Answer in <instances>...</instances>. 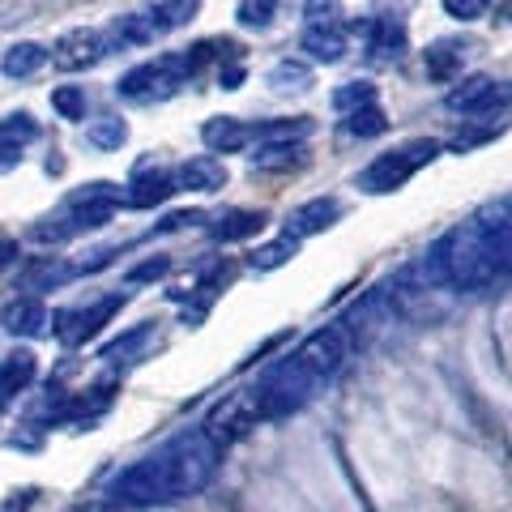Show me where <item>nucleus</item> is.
Returning <instances> with one entry per match:
<instances>
[{
  "label": "nucleus",
  "instance_id": "obj_34",
  "mask_svg": "<svg viewBox=\"0 0 512 512\" xmlns=\"http://www.w3.org/2000/svg\"><path fill=\"white\" fill-rule=\"evenodd\" d=\"M303 18H308V26H342L346 9L342 0H303Z\"/></svg>",
  "mask_w": 512,
  "mask_h": 512
},
{
  "label": "nucleus",
  "instance_id": "obj_18",
  "mask_svg": "<svg viewBox=\"0 0 512 512\" xmlns=\"http://www.w3.org/2000/svg\"><path fill=\"white\" fill-rule=\"evenodd\" d=\"M265 222L269 218L261 210H231V214H222L218 222H210V235L218 239V244H235V239H252Z\"/></svg>",
  "mask_w": 512,
  "mask_h": 512
},
{
  "label": "nucleus",
  "instance_id": "obj_4",
  "mask_svg": "<svg viewBox=\"0 0 512 512\" xmlns=\"http://www.w3.org/2000/svg\"><path fill=\"white\" fill-rule=\"evenodd\" d=\"M346 350H350V329L346 325H325V329H316L312 338H303V346L295 350L291 359L320 384V380H329L342 367Z\"/></svg>",
  "mask_w": 512,
  "mask_h": 512
},
{
  "label": "nucleus",
  "instance_id": "obj_15",
  "mask_svg": "<svg viewBox=\"0 0 512 512\" xmlns=\"http://www.w3.org/2000/svg\"><path fill=\"white\" fill-rule=\"evenodd\" d=\"M180 184L192 192H222L227 188V163L214 154H197L180 167Z\"/></svg>",
  "mask_w": 512,
  "mask_h": 512
},
{
  "label": "nucleus",
  "instance_id": "obj_22",
  "mask_svg": "<svg viewBox=\"0 0 512 512\" xmlns=\"http://www.w3.org/2000/svg\"><path fill=\"white\" fill-rule=\"evenodd\" d=\"M303 154H308L303 141H265V146L252 154V167L256 171H286V167H299Z\"/></svg>",
  "mask_w": 512,
  "mask_h": 512
},
{
  "label": "nucleus",
  "instance_id": "obj_40",
  "mask_svg": "<svg viewBox=\"0 0 512 512\" xmlns=\"http://www.w3.org/2000/svg\"><path fill=\"white\" fill-rule=\"evenodd\" d=\"M218 82H222V90H239V82H244V69H239V64H227V69H218Z\"/></svg>",
  "mask_w": 512,
  "mask_h": 512
},
{
  "label": "nucleus",
  "instance_id": "obj_42",
  "mask_svg": "<svg viewBox=\"0 0 512 512\" xmlns=\"http://www.w3.org/2000/svg\"><path fill=\"white\" fill-rule=\"evenodd\" d=\"M90 512H107V508H90Z\"/></svg>",
  "mask_w": 512,
  "mask_h": 512
},
{
  "label": "nucleus",
  "instance_id": "obj_10",
  "mask_svg": "<svg viewBox=\"0 0 512 512\" xmlns=\"http://www.w3.org/2000/svg\"><path fill=\"white\" fill-rule=\"evenodd\" d=\"M0 325H5L13 338H43L47 325H52V312H47L35 295H26V299H13L9 308L0 312Z\"/></svg>",
  "mask_w": 512,
  "mask_h": 512
},
{
  "label": "nucleus",
  "instance_id": "obj_3",
  "mask_svg": "<svg viewBox=\"0 0 512 512\" xmlns=\"http://www.w3.org/2000/svg\"><path fill=\"white\" fill-rule=\"evenodd\" d=\"M436 154H440V141L414 137V141H406V146H397V150H389V154L372 158V163H367V167L355 175V188L372 192V197H380V192H397L414 171L427 167Z\"/></svg>",
  "mask_w": 512,
  "mask_h": 512
},
{
  "label": "nucleus",
  "instance_id": "obj_24",
  "mask_svg": "<svg viewBox=\"0 0 512 512\" xmlns=\"http://www.w3.org/2000/svg\"><path fill=\"white\" fill-rule=\"evenodd\" d=\"M43 64H47L43 43H13L5 52V60H0V69H5V77H35Z\"/></svg>",
  "mask_w": 512,
  "mask_h": 512
},
{
  "label": "nucleus",
  "instance_id": "obj_28",
  "mask_svg": "<svg viewBox=\"0 0 512 512\" xmlns=\"http://www.w3.org/2000/svg\"><path fill=\"white\" fill-rule=\"evenodd\" d=\"M312 133V116H295V120H265L252 128V137L261 141H303Z\"/></svg>",
  "mask_w": 512,
  "mask_h": 512
},
{
  "label": "nucleus",
  "instance_id": "obj_41",
  "mask_svg": "<svg viewBox=\"0 0 512 512\" xmlns=\"http://www.w3.org/2000/svg\"><path fill=\"white\" fill-rule=\"evenodd\" d=\"M13 261H18V239H5V235H0V269H9Z\"/></svg>",
  "mask_w": 512,
  "mask_h": 512
},
{
  "label": "nucleus",
  "instance_id": "obj_35",
  "mask_svg": "<svg viewBox=\"0 0 512 512\" xmlns=\"http://www.w3.org/2000/svg\"><path fill=\"white\" fill-rule=\"evenodd\" d=\"M30 239H39V244H64V239H73V227H69V218H43L30 227Z\"/></svg>",
  "mask_w": 512,
  "mask_h": 512
},
{
  "label": "nucleus",
  "instance_id": "obj_11",
  "mask_svg": "<svg viewBox=\"0 0 512 512\" xmlns=\"http://www.w3.org/2000/svg\"><path fill=\"white\" fill-rule=\"evenodd\" d=\"M124 188H128L124 197H120L124 205H133V210H150V205H163L171 192H175V175H167V171H146V167H141Z\"/></svg>",
  "mask_w": 512,
  "mask_h": 512
},
{
  "label": "nucleus",
  "instance_id": "obj_39",
  "mask_svg": "<svg viewBox=\"0 0 512 512\" xmlns=\"http://www.w3.org/2000/svg\"><path fill=\"white\" fill-rule=\"evenodd\" d=\"M13 167H22V150L9 146V141H0V175H9Z\"/></svg>",
  "mask_w": 512,
  "mask_h": 512
},
{
  "label": "nucleus",
  "instance_id": "obj_16",
  "mask_svg": "<svg viewBox=\"0 0 512 512\" xmlns=\"http://www.w3.org/2000/svg\"><path fill=\"white\" fill-rule=\"evenodd\" d=\"M299 47L316 64H338L346 56V35H342V26H308L303 30V39H299Z\"/></svg>",
  "mask_w": 512,
  "mask_h": 512
},
{
  "label": "nucleus",
  "instance_id": "obj_37",
  "mask_svg": "<svg viewBox=\"0 0 512 512\" xmlns=\"http://www.w3.org/2000/svg\"><path fill=\"white\" fill-rule=\"evenodd\" d=\"M167 269H171V256H150V261L128 269V282H158V278H167Z\"/></svg>",
  "mask_w": 512,
  "mask_h": 512
},
{
  "label": "nucleus",
  "instance_id": "obj_14",
  "mask_svg": "<svg viewBox=\"0 0 512 512\" xmlns=\"http://www.w3.org/2000/svg\"><path fill=\"white\" fill-rule=\"evenodd\" d=\"M201 141L214 154H235V150H244L252 141V128L244 120H235V116H214V120L201 124Z\"/></svg>",
  "mask_w": 512,
  "mask_h": 512
},
{
  "label": "nucleus",
  "instance_id": "obj_36",
  "mask_svg": "<svg viewBox=\"0 0 512 512\" xmlns=\"http://www.w3.org/2000/svg\"><path fill=\"white\" fill-rule=\"evenodd\" d=\"M487 9H491V0H444V13L457 22H478V18H487Z\"/></svg>",
  "mask_w": 512,
  "mask_h": 512
},
{
  "label": "nucleus",
  "instance_id": "obj_5",
  "mask_svg": "<svg viewBox=\"0 0 512 512\" xmlns=\"http://www.w3.org/2000/svg\"><path fill=\"white\" fill-rule=\"evenodd\" d=\"M180 86H184V77L175 73L171 56H163L154 64H137V69H128L116 82V94L128 99V103H158V99H167V94H175Z\"/></svg>",
  "mask_w": 512,
  "mask_h": 512
},
{
  "label": "nucleus",
  "instance_id": "obj_2",
  "mask_svg": "<svg viewBox=\"0 0 512 512\" xmlns=\"http://www.w3.org/2000/svg\"><path fill=\"white\" fill-rule=\"evenodd\" d=\"M218 461H222V448L197 427V431H188V436L171 440L167 448H158V453H150L146 461L128 466L124 474H116L111 500H124V504L184 500V495H197L210 483Z\"/></svg>",
  "mask_w": 512,
  "mask_h": 512
},
{
  "label": "nucleus",
  "instance_id": "obj_31",
  "mask_svg": "<svg viewBox=\"0 0 512 512\" xmlns=\"http://www.w3.org/2000/svg\"><path fill=\"white\" fill-rule=\"evenodd\" d=\"M278 5H282V0H239L235 22L244 30H265L269 22L278 18Z\"/></svg>",
  "mask_w": 512,
  "mask_h": 512
},
{
  "label": "nucleus",
  "instance_id": "obj_33",
  "mask_svg": "<svg viewBox=\"0 0 512 512\" xmlns=\"http://www.w3.org/2000/svg\"><path fill=\"white\" fill-rule=\"evenodd\" d=\"M52 107L60 111V120H82L86 116V86H56Z\"/></svg>",
  "mask_w": 512,
  "mask_h": 512
},
{
  "label": "nucleus",
  "instance_id": "obj_38",
  "mask_svg": "<svg viewBox=\"0 0 512 512\" xmlns=\"http://www.w3.org/2000/svg\"><path fill=\"white\" fill-rule=\"evenodd\" d=\"M192 222H205V214L201 210H180V214H171L163 222V231H180V227H192Z\"/></svg>",
  "mask_w": 512,
  "mask_h": 512
},
{
  "label": "nucleus",
  "instance_id": "obj_26",
  "mask_svg": "<svg viewBox=\"0 0 512 512\" xmlns=\"http://www.w3.org/2000/svg\"><path fill=\"white\" fill-rule=\"evenodd\" d=\"M86 141L94 150H120L128 141V124L120 116H99V120L86 124Z\"/></svg>",
  "mask_w": 512,
  "mask_h": 512
},
{
  "label": "nucleus",
  "instance_id": "obj_23",
  "mask_svg": "<svg viewBox=\"0 0 512 512\" xmlns=\"http://www.w3.org/2000/svg\"><path fill=\"white\" fill-rule=\"evenodd\" d=\"M154 338V325L146 320V325H137V329H128V333H120L116 342H107L103 350H99V359L103 363H133L141 350H146V342Z\"/></svg>",
  "mask_w": 512,
  "mask_h": 512
},
{
  "label": "nucleus",
  "instance_id": "obj_6",
  "mask_svg": "<svg viewBox=\"0 0 512 512\" xmlns=\"http://www.w3.org/2000/svg\"><path fill=\"white\" fill-rule=\"evenodd\" d=\"M124 303H128V295H107V299H99V303H90V308L60 312L52 329H56V338H60L64 346H69V350H73V346H86V342L94 338V333H99V329L107 325V320L124 308Z\"/></svg>",
  "mask_w": 512,
  "mask_h": 512
},
{
  "label": "nucleus",
  "instance_id": "obj_12",
  "mask_svg": "<svg viewBox=\"0 0 512 512\" xmlns=\"http://www.w3.org/2000/svg\"><path fill=\"white\" fill-rule=\"evenodd\" d=\"M367 56L376 64H393L406 56V26L397 18H376L367 26Z\"/></svg>",
  "mask_w": 512,
  "mask_h": 512
},
{
  "label": "nucleus",
  "instance_id": "obj_27",
  "mask_svg": "<svg viewBox=\"0 0 512 512\" xmlns=\"http://www.w3.org/2000/svg\"><path fill=\"white\" fill-rule=\"evenodd\" d=\"M346 133L350 137H380V133H389V116H384L380 103H367L346 116Z\"/></svg>",
  "mask_w": 512,
  "mask_h": 512
},
{
  "label": "nucleus",
  "instance_id": "obj_17",
  "mask_svg": "<svg viewBox=\"0 0 512 512\" xmlns=\"http://www.w3.org/2000/svg\"><path fill=\"white\" fill-rule=\"evenodd\" d=\"M39 363L30 350H13V355L0 359V402H9V397H18L30 380H35Z\"/></svg>",
  "mask_w": 512,
  "mask_h": 512
},
{
  "label": "nucleus",
  "instance_id": "obj_29",
  "mask_svg": "<svg viewBox=\"0 0 512 512\" xmlns=\"http://www.w3.org/2000/svg\"><path fill=\"white\" fill-rule=\"evenodd\" d=\"M39 137V124L30 111H9V116H0V141H9V146H26V141Z\"/></svg>",
  "mask_w": 512,
  "mask_h": 512
},
{
  "label": "nucleus",
  "instance_id": "obj_20",
  "mask_svg": "<svg viewBox=\"0 0 512 512\" xmlns=\"http://www.w3.org/2000/svg\"><path fill=\"white\" fill-rule=\"evenodd\" d=\"M265 86L274 94H308L312 90V69L303 60H278L265 73Z\"/></svg>",
  "mask_w": 512,
  "mask_h": 512
},
{
  "label": "nucleus",
  "instance_id": "obj_13",
  "mask_svg": "<svg viewBox=\"0 0 512 512\" xmlns=\"http://www.w3.org/2000/svg\"><path fill=\"white\" fill-rule=\"evenodd\" d=\"M466 56H470L466 39H436V43H427V52H423L427 77H431V82H453V73L466 64Z\"/></svg>",
  "mask_w": 512,
  "mask_h": 512
},
{
  "label": "nucleus",
  "instance_id": "obj_8",
  "mask_svg": "<svg viewBox=\"0 0 512 512\" xmlns=\"http://www.w3.org/2000/svg\"><path fill=\"white\" fill-rule=\"evenodd\" d=\"M107 52V43L99 30H69V35H60L56 47H52V64L64 73H77V69H90V64H99Z\"/></svg>",
  "mask_w": 512,
  "mask_h": 512
},
{
  "label": "nucleus",
  "instance_id": "obj_32",
  "mask_svg": "<svg viewBox=\"0 0 512 512\" xmlns=\"http://www.w3.org/2000/svg\"><path fill=\"white\" fill-rule=\"evenodd\" d=\"M197 13H201V0H163L154 9V18L163 22V30H175V26H188Z\"/></svg>",
  "mask_w": 512,
  "mask_h": 512
},
{
  "label": "nucleus",
  "instance_id": "obj_19",
  "mask_svg": "<svg viewBox=\"0 0 512 512\" xmlns=\"http://www.w3.org/2000/svg\"><path fill=\"white\" fill-rule=\"evenodd\" d=\"M111 35H116L120 43L146 47V43H154V39H163L167 30H163V22H158L154 13H124V18L111 22Z\"/></svg>",
  "mask_w": 512,
  "mask_h": 512
},
{
  "label": "nucleus",
  "instance_id": "obj_9",
  "mask_svg": "<svg viewBox=\"0 0 512 512\" xmlns=\"http://www.w3.org/2000/svg\"><path fill=\"white\" fill-rule=\"evenodd\" d=\"M338 218H342V201H333V197H316V201L299 205V210H295L291 218H286V231H282V235H291V239L320 235V231H329Z\"/></svg>",
  "mask_w": 512,
  "mask_h": 512
},
{
  "label": "nucleus",
  "instance_id": "obj_25",
  "mask_svg": "<svg viewBox=\"0 0 512 512\" xmlns=\"http://www.w3.org/2000/svg\"><path fill=\"white\" fill-rule=\"evenodd\" d=\"M295 252H299V239L278 235V239H269V244L256 248V252L248 256V265L256 269V274H274V269H282L286 261H295Z\"/></svg>",
  "mask_w": 512,
  "mask_h": 512
},
{
  "label": "nucleus",
  "instance_id": "obj_7",
  "mask_svg": "<svg viewBox=\"0 0 512 512\" xmlns=\"http://www.w3.org/2000/svg\"><path fill=\"white\" fill-rule=\"evenodd\" d=\"M495 103L504 107V103H508V90L495 82V77H487V73H474V77L457 82L453 90L444 94V107L457 111V116H487Z\"/></svg>",
  "mask_w": 512,
  "mask_h": 512
},
{
  "label": "nucleus",
  "instance_id": "obj_30",
  "mask_svg": "<svg viewBox=\"0 0 512 512\" xmlns=\"http://www.w3.org/2000/svg\"><path fill=\"white\" fill-rule=\"evenodd\" d=\"M367 103H376V86L367 82V77H355V82H342L338 90H333V107L338 111H359V107H367Z\"/></svg>",
  "mask_w": 512,
  "mask_h": 512
},
{
  "label": "nucleus",
  "instance_id": "obj_1",
  "mask_svg": "<svg viewBox=\"0 0 512 512\" xmlns=\"http://www.w3.org/2000/svg\"><path fill=\"white\" fill-rule=\"evenodd\" d=\"M508 269V197L487 205L483 214L453 227L436 239L423 261L410 269L423 291L431 286H461V291H487V286Z\"/></svg>",
  "mask_w": 512,
  "mask_h": 512
},
{
  "label": "nucleus",
  "instance_id": "obj_21",
  "mask_svg": "<svg viewBox=\"0 0 512 512\" xmlns=\"http://www.w3.org/2000/svg\"><path fill=\"white\" fill-rule=\"evenodd\" d=\"M77 274L73 265H64V261H56V256H43V261H35V265H26V274H22V291H52V286H64Z\"/></svg>",
  "mask_w": 512,
  "mask_h": 512
}]
</instances>
